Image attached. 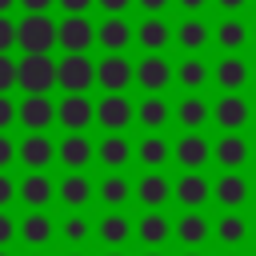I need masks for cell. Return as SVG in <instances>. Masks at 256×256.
Segmentation results:
<instances>
[{"mask_svg":"<svg viewBox=\"0 0 256 256\" xmlns=\"http://www.w3.org/2000/svg\"><path fill=\"white\" fill-rule=\"evenodd\" d=\"M172 200L180 208H204L212 200V180L204 172H180L172 180Z\"/></svg>","mask_w":256,"mask_h":256,"instance_id":"ac0fdd59","label":"cell"},{"mask_svg":"<svg viewBox=\"0 0 256 256\" xmlns=\"http://www.w3.org/2000/svg\"><path fill=\"white\" fill-rule=\"evenodd\" d=\"M252 44H256V24H252Z\"/></svg>","mask_w":256,"mask_h":256,"instance_id":"94428289","label":"cell"},{"mask_svg":"<svg viewBox=\"0 0 256 256\" xmlns=\"http://www.w3.org/2000/svg\"><path fill=\"white\" fill-rule=\"evenodd\" d=\"M12 8H16V0H0V12H4V16H8Z\"/></svg>","mask_w":256,"mask_h":256,"instance_id":"681fc988","label":"cell"},{"mask_svg":"<svg viewBox=\"0 0 256 256\" xmlns=\"http://www.w3.org/2000/svg\"><path fill=\"white\" fill-rule=\"evenodd\" d=\"M16 8H24V12H52L56 0H16Z\"/></svg>","mask_w":256,"mask_h":256,"instance_id":"c3c4849f","label":"cell"},{"mask_svg":"<svg viewBox=\"0 0 256 256\" xmlns=\"http://www.w3.org/2000/svg\"><path fill=\"white\" fill-rule=\"evenodd\" d=\"M224 256H240V252H236V248H228V252H224Z\"/></svg>","mask_w":256,"mask_h":256,"instance_id":"6f0895ef","label":"cell"},{"mask_svg":"<svg viewBox=\"0 0 256 256\" xmlns=\"http://www.w3.org/2000/svg\"><path fill=\"white\" fill-rule=\"evenodd\" d=\"M16 124V100L8 92H0V132H8Z\"/></svg>","mask_w":256,"mask_h":256,"instance_id":"ab89813d","label":"cell"},{"mask_svg":"<svg viewBox=\"0 0 256 256\" xmlns=\"http://www.w3.org/2000/svg\"><path fill=\"white\" fill-rule=\"evenodd\" d=\"M252 4H256V0H252Z\"/></svg>","mask_w":256,"mask_h":256,"instance_id":"03108f58","label":"cell"},{"mask_svg":"<svg viewBox=\"0 0 256 256\" xmlns=\"http://www.w3.org/2000/svg\"><path fill=\"white\" fill-rule=\"evenodd\" d=\"M16 240L28 248H48L56 240V220L48 216V208H28L16 220Z\"/></svg>","mask_w":256,"mask_h":256,"instance_id":"30bf717a","label":"cell"},{"mask_svg":"<svg viewBox=\"0 0 256 256\" xmlns=\"http://www.w3.org/2000/svg\"><path fill=\"white\" fill-rule=\"evenodd\" d=\"M96 44V24L88 16H64L56 20V48L60 52H88Z\"/></svg>","mask_w":256,"mask_h":256,"instance_id":"8fae6325","label":"cell"},{"mask_svg":"<svg viewBox=\"0 0 256 256\" xmlns=\"http://www.w3.org/2000/svg\"><path fill=\"white\" fill-rule=\"evenodd\" d=\"M136 8H140L144 16H164V12L172 8V0H136Z\"/></svg>","mask_w":256,"mask_h":256,"instance_id":"f6af8a7d","label":"cell"},{"mask_svg":"<svg viewBox=\"0 0 256 256\" xmlns=\"http://www.w3.org/2000/svg\"><path fill=\"white\" fill-rule=\"evenodd\" d=\"M64 256H88V252H84V248H68Z\"/></svg>","mask_w":256,"mask_h":256,"instance_id":"816d5d0a","label":"cell"},{"mask_svg":"<svg viewBox=\"0 0 256 256\" xmlns=\"http://www.w3.org/2000/svg\"><path fill=\"white\" fill-rule=\"evenodd\" d=\"M132 236L144 248H164L172 240V220L164 216V208H144V216L132 220Z\"/></svg>","mask_w":256,"mask_h":256,"instance_id":"d6986e66","label":"cell"},{"mask_svg":"<svg viewBox=\"0 0 256 256\" xmlns=\"http://www.w3.org/2000/svg\"><path fill=\"white\" fill-rule=\"evenodd\" d=\"M132 44L144 52H164L172 48V24L164 16H144L140 24H132Z\"/></svg>","mask_w":256,"mask_h":256,"instance_id":"603a6c76","label":"cell"},{"mask_svg":"<svg viewBox=\"0 0 256 256\" xmlns=\"http://www.w3.org/2000/svg\"><path fill=\"white\" fill-rule=\"evenodd\" d=\"M16 200H20L24 208H48V204L56 200V180H52L48 172H28V176H20V184H16Z\"/></svg>","mask_w":256,"mask_h":256,"instance_id":"484cf974","label":"cell"},{"mask_svg":"<svg viewBox=\"0 0 256 256\" xmlns=\"http://www.w3.org/2000/svg\"><path fill=\"white\" fill-rule=\"evenodd\" d=\"M136 84H140L144 92H164V88H172V84H176L172 60H168L164 52H144V56L136 60Z\"/></svg>","mask_w":256,"mask_h":256,"instance_id":"7c38bea8","label":"cell"},{"mask_svg":"<svg viewBox=\"0 0 256 256\" xmlns=\"http://www.w3.org/2000/svg\"><path fill=\"white\" fill-rule=\"evenodd\" d=\"M16 124H24V132H48L56 124V100L48 92H28L16 104Z\"/></svg>","mask_w":256,"mask_h":256,"instance_id":"8992f818","label":"cell"},{"mask_svg":"<svg viewBox=\"0 0 256 256\" xmlns=\"http://www.w3.org/2000/svg\"><path fill=\"white\" fill-rule=\"evenodd\" d=\"M252 236V220L240 208H220V216L212 220V240H220L224 248H240Z\"/></svg>","mask_w":256,"mask_h":256,"instance_id":"ffe728a7","label":"cell"},{"mask_svg":"<svg viewBox=\"0 0 256 256\" xmlns=\"http://www.w3.org/2000/svg\"><path fill=\"white\" fill-rule=\"evenodd\" d=\"M16 48L20 52H52L56 48V20L48 12H24L16 20Z\"/></svg>","mask_w":256,"mask_h":256,"instance_id":"7a4b0ae2","label":"cell"},{"mask_svg":"<svg viewBox=\"0 0 256 256\" xmlns=\"http://www.w3.org/2000/svg\"><path fill=\"white\" fill-rule=\"evenodd\" d=\"M172 120H176L184 132H200V128L212 120V104H208L200 92H184V96L172 104Z\"/></svg>","mask_w":256,"mask_h":256,"instance_id":"d4e9b609","label":"cell"},{"mask_svg":"<svg viewBox=\"0 0 256 256\" xmlns=\"http://www.w3.org/2000/svg\"><path fill=\"white\" fill-rule=\"evenodd\" d=\"M0 256H12V252H8V248H0Z\"/></svg>","mask_w":256,"mask_h":256,"instance_id":"be15d7a7","label":"cell"},{"mask_svg":"<svg viewBox=\"0 0 256 256\" xmlns=\"http://www.w3.org/2000/svg\"><path fill=\"white\" fill-rule=\"evenodd\" d=\"M12 88H16V56L0 52V92H12Z\"/></svg>","mask_w":256,"mask_h":256,"instance_id":"8d00e7d4","label":"cell"},{"mask_svg":"<svg viewBox=\"0 0 256 256\" xmlns=\"http://www.w3.org/2000/svg\"><path fill=\"white\" fill-rule=\"evenodd\" d=\"M96 200H100L104 208H124V204L132 200V184H128V176H124V172H108V176H100V184H96Z\"/></svg>","mask_w":256,"mask_h":256,"instance_id":"d590c367","label":"cell"},{"mask_svg":"<svg viewBox=\"0 0 256 256\" xmlns=\"http://www.w3.org/2000/svg\"><path fill=\"white\" fill-rule=\"evenodd\" d=\"M132 120H136V104L128 100V92H104L96 100V124L104 132H128Z\"/></svg>","mask_w":256,"mask_h":256,"instance_id":"52a82bcc","label":"cell"},{"mask_svg":"<svg viewBox=\"0 0 256 256\" xmlns=\"http://www.w3.org/2000/svg\"><path fill=\"white\" fill-rule=\"evenodd\" d=\"M96 84V64L88 52H60L56 56V88L60 92H88Z\"/></svg>","mask_w":256,"mask_h":256,"instance_id":"3957f363","label":"cell"},{"mask_svg":"<svg viewBox=\"0 0 256 256\" xmlns=\"http://www.w3.org/2000/svg\"><path fill=\"white\" fill-rule=\"evenodd\" d=\"M212 4L220 8V16H240V12H244L252 0H212Z\"/></svg>","mask_w":256,"mask_h":256,"instance_id":"bcb514c9","label":"cell"},{"mask_svg":"<svg viewBox=\"0 0 256 256\" xmlns=\"http://www.w3.org/2000/svg\"><path fill=\"white\" fill-rule=\"evenodd\" d=\"M252 160H256V140H252Z\"/></svg>","mask_w":256,"mask_h":256,"instance_id":"6125c7cd","label":"cell"},{"mask_svg":"<svg viewBox=\"0 0 256 256\" xmlns=\"http://www.w3.org/2000/svg\"><path fill=\"white\" fill-rule=\"evenodd\" d=\"M92 196H96V184H92L84 172H68V176L56 180V200L64 204V212H68V208H88Z\"/></svg>","mask_w":256,"mask_h":256,"instance_id":"f546056e","label":"cell"},{"mask_svg":"<svg viewBox=\"0 0 256 256\" xmlns=\"http://www.w3.org/2000/svg\"><path fill=\"white\" fill-rule=\"evenodd\" d=\"M252 236H256V224H252Z\"/></svg>","mask_w":256,"mask_h":256,"instance_id":"e7e4bbea","label":"cell"},{"mask_svg":"<svg viewBox=\"0 0 256 256\" xmlns=\"http://www.w3.org/2000/svg\"><path fill=\"white\" fill-rule=\"evenodd\" d=\"M172 240L184 244V248H204L212 240V220L200 212V208H184L176 220H172Z\"/></svg>","mask_w":256,"mask_h":256,"instance_id":"2e32d148","label":"cell"},{"mask_svg":"<svg viewBox=\"0 0 256 256\" xmlns=\"http://www.w3.org/2000/svg\"><path fill=\"white\" fill-rule=\"evenodd\" d=\"M144 256H164V252L160 248H144Z\"/></svg>","mask_w":256,"mask_h":256,"instance_id":"db71d44e","label":"cell"},{"mask_svg":"<svg viewBox=\"0 0 256 256\" xmlns=\"http://www.w3.org/2000/svg\"><path fill=\"white\" fill-rule=\"evenodd\" d=\"M212 120L220 132H240L244 124H252V100L244 92H220V100L212 104Z\"/></svg>","mask_w":256,"mask_h":256,"instance_id":"ba28073f","label":"cell"},{"mask_svg":"<svg viewBox=\"0 0 256 256\" xmlns=\"http://www.w3.org/2000/svg\"><path fill=\"white\" fill-rule=\"evenodd\" d=\"M172 160L180 164V172H200L212 160V140L204 132H184L180 140H172Z\"/></svg>","mask_w":256,"mask_h":256,"instance_id":"5bb4252c","label":"cell"},{"mask_svg":"<svg viewBox=\"0 0 256 256\" xmlns=\"http://www.w3.org/2000/svg\"><path fill=\"white\" fill-rule=\"evenodd\" d=\"M252 200H256V180H252Z\"/></svg>","mask_w":256,"mask_h":256,"instance_id":"91938a15","label":"cell"},{"mask_svg":"<svg viewBox=\"0 0 256 256\" xmlns=\"http://www.w3.org/2000/svg\"><path fill=\"white\" fill-rule=\"evenodd\" d=\"M56 160L68 172H84L96 160V140H88L84 132H64V140H56Z\"/></svg>","mask_w":256,"mask_h":256,"instance_id":"e0dca14e","label":"cell"},{"mask_svg":"<svg viewBox=\"0 0 256 256\" xmlns=\"http://www.w3.org/2000/svg\"><path fill=\"white\" fill-rule=\"evenodd\" d=\"M132 156L144 164V168H164L172 160V140H164V132H148L144 140L132 144Z\"/></svg>","mask_w":256,"mask_h":256,"instance_id":"e575fe53","label":"cell"},{"mask_svg":"<svg viewBox=\"0 0 256 256\" xmlns=\"http://www.w3.org/2000/svg\"><path fill=\"white\" fill-rule=\"evenodd\" d=\"M56 124L64 132H88L96 124V100L88 92H64L56 100Z\"/></svg>","mask_w":256,"mask_h":256,"instance_id":"277c9868","label":"cell"},{"mask_svg":"<svg viewBox=\"0 0 256 256\" xmlns=\"http://www.w3.org/2000/svg\"><path fill=\"white\" fill-rule=\"evenodd\" d=\"M132 196L144 208H164L172 200V180L164 176V168H144V176L132 184Z\"/></svg>","mask_w":256,"mask_h":256,"instance_id":"7402d4cb","label":"cell"},{"mask_svg":"<svg viewBox=\"0 0 256 256\" xmlns=\"http://www.w3.org/2000/svg\"><path fill=\"white\" fill-rule=\"evenodd\" d=\"M248 76H252V64L240 52H220V60L212 64V84L220 92H244Z\"/></svg>","mask_w":256,"mask_h":256,"instance_id":"4fadbf2b","label":"cell"},{"mask_svg":"<svg viewBox=\"0 0 256 256\" xmlns=\"http://www.w3.org/2000/svg\"><path fill=\"white\" fill-rule=\"evenodd\" d=\"M172 44L188 56V52H204L212 44V24L204 16H184L176 28H172Z\"/></svg>","mask_w":256,"mask_h":256,"instance_id":"cb8c5ba5","label":"cell"},{"mask_svg":"<svg viewBox=\"0 0 256 256\" xmlns=\"http://www.w3.org/2000/svg\"><path fill=\"white\" fill-rule=\"evenodd\" d=\"M96 44H100L104 52H124V48L132 44V24H128V16H104V20L96 24Z\"/></svg>","mask_w":256,"mask_h":256,"instance_id":"836d02e7","label":"cell"},{"mask_svg":"<svg viewBox=\"0 0 256 256\" xmlns=\"http://www.w3.org/2000/svg\"><path fill=\"white\" fill-rule=\"evenodd\" d=\"M172 4H176V8L184 12V16H200V12H204V8L212 4V0H172Z\"/></svg>","mask_w":256,"mask_h":256,"instance_id":"7dc6e473","label":"cell"},{"mask_svg":"<svg viewBox=\"0 0 256 256\" xmlns=\"http://www.w3.org/2000/svg\"><path fill=\"white\" fill-rule=\"evenodd\" d=\"M16 164V140L8 132H0V172H8Z\"/></svg>","mask_w":256,"mask_h":256,"instance_id":"f35d334b","label":"cell"},{"mask_svg":"<svg viewBox=\"0 0 256 256\" xmlns=\"http://www.w3.org/2000/svg\"><path fill=\"white\" fill-rule=\"evenodd\" d=\"M16 160L28 172H48L56 160V140L48 132H24V140H16Z\"/></svg>","mask_w":256,"mask_h":256,"instance_id":"9c48e42d","label":"cell"},{"mask_svg":"<svg viewBox=\"0 0 256 256\" xmlns=\"http://www.w3.org/2000/svg\"><path fill=\"white\" fill-rule=\"evenodd\" d=\"M92 4H96V0H56V8H60L64 16H84Z\"/></svg>","mask_w":256,"mask_h":256,"instance_id":"7bdbcfd3","label":"cell"},{"mask_svg":"<svg viewBox=\"0 0 256 256\" xmlns=\"http://www.w3.org/2000/svg\"><path fill=\"white\" fill-rule=\"evenodd\" d=\"M28 256H44V248H32V252H28Z\"/></svg>","mask_w":256,"mask_h":256,"instance_id":"11a10c76","label":"cell"},{"mask_svg":"<svg viewBox=\"0 0 256 256\" xmlns=\"http://www.w3.org/2000/svg\"><path fill=\"white\" fill-rule=\"evenodd\" d=\"M252 124H256V100H252Z\"/></svg>","mask_w":256,"mask_h":256,"instance_id":"680465c9","label":"cell"},{"mask_svg":"<svg viewBox=\"0 0 256 256\" xmlns=\"http://www.w3.org/2000/svg\"><path fill=\"white\" fill-rule=\"evenodd\" d=\"M212 200H216L220 208H244V204L252 200V180H248L240 168H228V172H220V176L212 180Z\"/></svg>","mask_w":256,"mask_h":256,"instance_id":"9a60e30c","label":"cell"},{"mask_svg":"<svg viewBox=\"0 0 256 256\" xmlns=\"http://www.w3.org/2000/svg\"><path fill=\"white\" fill-rule=\"evenodd\" d=\"M16 88L28 92H52L56 88V56L52 52H20L16 56Z\"/></svg>","mask_w":256,"mask_h":256,"instance_id":"6da1fadb","label":"cell"},{"mask_svg":"<svg viewBox=\"0 0 256 256\" xmlns=\"http://www.w3.org/2000/svg\"><path fill=\"white\" fill-rule=\"evenodd\" d=\"M104 256H128V252H124V248H108Z\"/></svg>","mask_w":256,"mask_h":256,"instance_id":"f5cc1de1","label":"cell"},{"mask_svg":"<svg viewBox=\"0 0 256 256\" xmlns=\"http://www.w3.org/2000/svg\"><path fill=\"white\" fill-rule=\"evenodd\" d=\"M56 236H60L68 248H84V244L96 236V220H92L84 208H68L64 220H56Z\"/></svg>","mask_w":256,"mask_h":256,"instance_id":"83f0119b","label":"cell"},{"mask_svg":"<svg viewBox=\"0 0 256 256\" xmlns=\"http://www.w3.org/2000/svg\"><path fill=\"white\" fill-rule=\"evenodd\" d=\"M212 44L220 52H240V48L252 44V24L240 20V16H220L216 28H212Z\"/></svg>","mask_w":256,"mask_h":256,"instance_id":"4316f807","label":"cell"},{"mask_svg":"<svg viewBox=\"0 0 256 256\" xmlns=\"http://www.w3.org/2000/svg\"><path fill=\"white\" fill-rule=\"evenodd\" d=\"M172 120V104L164 100V92H144V100L136 104V124L148 132H164Z\"/></svg>","mask_w":256,"mask_h":256,"instance_id":"1f68e13d","label":"cell"},{"mask_svg":"<svg viewBox=\"0 0 256 256\" xmlns=\"http://www.w3.org/2000/svg\"><path fill=\"white\" fill-rule=\"evenodd\" d=\"M180 256H204V248H184Z\"/></svg>","mask_w":256,"mask_h":256,"instance_id":"f907efd6","label":"cell"},{"mask_svg":"<svg viewBox=\"0 0 256 256\" xmlns=\"http://www.w3.org/2000/svg\"><path fill=\"white\" fill-rule=\"evenodd\" d=\"M12 48H16V20L0 12V52H12Z\"/></svg>","mask_w":256,"mask_h":256,"instance_id":"60d3db41","label":"cell"},{"mask_svg":"<svg viewBox=\"0 0 256 256\" xmlns=\"http://www.w3.org/2000/svg\"><path fill=\"white\" fill-rule=\"evenodd\" d=\"M12 244H16V216L0 208V248H12Z\"/></svg>","mask_w":256,"mask_h":256,"instance_id":"74e56055","label":"cell"},{"mask_svg":"<svg viewBox=\"0 0 256 256\" xmlns=\"http://www.w3.org/2000/svg\"><path fill=\"white\" fill-rule=\"evenodd\" d=\"M212 160L220 164V172L244 168L252 160V140H244L240 132H220V140H212Z\"/></svg>","mask_w":256,"mask_h":256,"instance_id":"44dd1931","label":"cell"},{"mask_svg":"<svg viewBox=\"0 0 256 256\" xmlns=\"http://www.w3.org/2000/svg\"><path fill=\"white\" fill-rule=\"evenodd\" d=\"M132 4H136V0H96V8H100L104 16H124Z\"/></svg>","mask_w":256,"mask_h":256,"instance_id":"b9f144b4","label":"cell"},{"mask_svg":"<svg viewBox=\"0 0 256 256\" xmlns=\"http://www.w3.org/2000/svg\"><path fill=\"white\" fill-rule=\"evenodd\" d=\"M96 160L108 168V172H120L128 160H132V140L124 132H104L96 140Z\"/></svg>","mask_w":256,"mask_h":256,"instance_id":"d6a6232c","label":"cell"},{"mask_svg":"<svg viewBox=\"0 0 256 256\" xmlns=\"http://www.w3.org/2000/svg\"><path fill=\"white\" fill-rule=\"evenodd\" d=\"M172 76L184 92H200L204 84H212V64L204 60V52H188L180 64H172Z\"/></svg>","mask_w":256,"mask_h":256,"instance_id":"f1b7e54d","label":"cell"},{"mask_svg":"<svg viewBox=\"0 0 256 256\" xmlns=\"http://www.w3.org/2000/svg\"><path fill=\"white\" fill-rule=\"evenodd\" d=\"M96 240H100L104 248H124V244L132 240V220H128V212L104 208V216L96 220Z\"/></svg>","mask_w":256,"mask_h":256,"instance_id":"4dcf8cb0","label":"cell"},{"mask_svg":"<svg viewBox=\"0 0 256 256\" xmlns=\"http://www.w3.org/2000/svg\"><path fill=\"white\" fill-rule=\"evenodd\" d=\"M12 200H16V180L8 172H0V208H8Z\"/></svg>","mask_w":256,"mask_h":256,"instance_id":"ee69618b","label":"cell"},{"mask_svg":"<svg viewBox=\"0 0 256 256\" xmlns=\"http://www.w3.org/2000/svg\"><path fill=\"white\" fill-rule=\"evenodd\" d=\"M248 84H256V64H252V76H248Z\"/></svg>","mask_w":256,"mask_h":256,"instance_id":"9f6ffc18","label":"cell"},{"mask_svg":"<svg viewBox=\"0 0 256 256\" xmlns=\"http://www.w3.org/2000/svg\"><path fill=\"white\" fill-rule=\"evenodd\" d=\"M136 84V64L128 60V52H104L96 60V88L104 92H128Z\"/></svg>","mask_w":256,"mask_h":256,"instance_id":"5b68a950","label":"cell"}]
</instances>
